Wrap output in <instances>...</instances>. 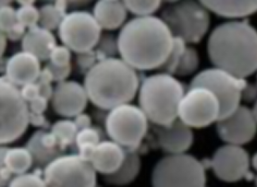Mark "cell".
<instances>
[{
    "mask_svg": "<svg viewBox=\"0 0 257 187\" xmlns=\"http://www.w3.org/2000/svg\"><path fill=\"white\" fill-rule=\"evenodd\" d=\"M117 42L119 58L135 70H158L170 53L173 35L161 18L140 16L125 23Z\"/></svg>",
    "mask_w": 257,
    "mask_h": 187,
    "instance_id": "1",
    "label": "cell"
},
{
    "mask_svg": "<svg viewBox=\"0 0 257 187\" xmlns=\"http://www.w3.org/2000/svg\"><path fill=\"white\" fill-rule=\"evenodd\" d=\"M206 49L214 67L234 76L246 79L256 71V31L248 21L218 24L209 35Z\"/></svg>",
    "mask_w": 257,
    "mask_h": 187,
    "instance_id": "2",
    "label": "cell"
},
{
    "mask_svg": "<svg viewBox=\"0 0 257 187\" xmlns=\"http://www.w3.org/2000/svg\"><path fill=\"white\" fill-rule=\"evenodd\" d=\"M140 82L139 72L116 57L98 60L84 74L82 84L89 102L108 111L135 100Z\"/></svg>",
    "mask_w": 257,
    "mask_h": 187,
    "instance_id": "3",
    "label": "cell"
},
{
    "mask_svg": "<svg viewBox=\"0 0 257 187\" xmlns=\"http://www.w3.org/2000/svg\"><path fill=\"white\" fill-rule=\"evenodd\" d=\"M185 93L184 84L174 75L159 71L141 80L138 106L149 123L170 125L178 119V109Z\"/></svg>",
    "mask_w": 257,
    "mask_h": 187,
    "instance_id": "4",
    "label": "cell"
},
{
    "mask_svg": "<svg viewBox=\"0 0 257 187\" xmlns=\"http://www.w3.org/2000/svg\"><path fill=\"white\" fill-rule=\"evenodd\" d=\"M161 19L174 37L199 44L210 28V13L198 0H180L166 7Z\"/></svg>",
    "mask_w": 257,
    "mask_h": 187,
    "instance_id": "5",
    "label": "cell"
},
{
    "mask_svg": "<svg viewBox=\"0 0 257 187\" xmlns=\"http://www.w3.org/2000/svg\"><path fill=\"white\" fill-rule=\"evenodd\" d=\"M152 187H205V165L188 153L169 154L154 166Z\"/></svg>",
    "mask_w": 257,
    "mask_h": 187,
    "instance_id": "6",
    "label": "cell"
},
{
    "mask_svg": "<svg viewBox=\"0 0 257 187\" xmlns=\"http://www.w3.org/2000/svg\"><path fill=\"white\" fill-rule=\"evenodd\" d=\"M149 121L139 106L126 103L107 111L105 134L126 150H137L146 138Z\"/></svg>",
    "mask_w": 257,
    "mask_h": 187,
    "instance_id": "7",
    "label": "cell"
},
{
    "mask_svg": "<svg viewBox=\"0 0 257 187\" xmlns=\"http://www.w3.org/2000/svg\"><path fill=\"white\" fill-rule=\"evenodd\" d=\"M29 127L28 104L20 89L0 76V146H8L24 136Z\"/></svg>",
    "mask_w": 257,
    "mask_h": 187,
    "instance_id": "8",
    "label": "cell"
},
{
    "mask_svg": "<svg viewBox=\"0 0 257 187\" xmlns=\"http://www.w3.org/2000/svg\"><path fill=\"white\" fill-rule=\"evenodd\" d=\"M47 187H96L97 173L76 153L62 154L42 170Z\"/></svg>",
    "mask_w": 257,
    "mask_h": 187,
    "instance_id": "9",
    "label": "cell"
},
{
    "mask_svg": "<svg viewBox=\"0 0 257 187\" xmlns=\"http://www.w3.org/2000/svg\"><path fill=\"white\" fill-rule=\"evenodd\" d=\"M246 82V79L234 76L226 70L212 67L199 71L192 79L190 86H203L209 89L219 102V119H222L240 105L241 91Z\"/></svg>",
    "mask_w": 257,
    "mask_h": 187,
    "instance_id": "10",
    "label": "cell"
},
{
    "mask_svg": "<svg viewBox=\"0 0 257 187\" xmlns=\"http://www.w3.org/2000/svg\"><path fill=\"white\" fill-rule=\"evenodd\" d=\"M102 28L94 15L85 11L67 13L58 28L59 40L71 52L82 53L93 50L100 36Z\"/></svg>",
    "mask_w": 257,
    "mask_h": 187,
    "instance_id": "11",
    "label": "cell"
},
{
    "mask_svg": "<svg viewBox=\"0 0 257 187\" xmlns=\"http://www.w3.org/2000/svg\"><path fill=\"white\" fill-rule=\"evenodd\" d=\"M220 105L216 96L203 86H190L181 98L178 119L191 128L202 129L216 123Z\"/></svg>",
    "mask_w": 257,
    "mask_h": 187,
    "instance_id": "12",
    "label": "cell"
},
{
    "mask_svg": "<svg viewBox=\"0 0 257 187\" xmlns=\"http://www.w3.org/2000/svg\"><path fill=\"white\" fill-rule=\"evenodd\" d=\"M251 162V157L243 146L225 144L215 151L209 165L218 180L231 183L248 176Z\"/></svg>",
    "mask_w": 257,
    "mask_h": 187,
    "instance_id": "13",
    "label": "cell"
},
{
    "mask_svg": "<svg viewBox=\"0 0 257 187\" xmlns=\"http://www.w3.org/2000/svg\"><path fill=\"white\" fill-rule=\"evenodd\" d=\"M216 123L218 137L229 145L244 146L256 134L255 111L247 106H239L232 113L219 119Z\"/></svg>",
    "mask_w": 257,
    "mask_h": 187,
    "instance_id": "14",
    "label": "cell"
},
{
    "mask_svg": "<svg viewBox=\"0 0 257 187\" xmlns=\"http://www.w3.org/2000/svg\"><path fill=\"white\" fill-rule=\"evenodd\" d=\"M49 101L53 111L60 117L67 119H73L84 112L89 103L83 84L73 80L57 82Z\"/></svg>",
    "mask_w": 257,
    "mask_h": 187,
    "instance_id": "15",
    "label": "cell"
},
{
    "mask_svg": "<svg viewBox=\"0 0 257 187\" xmlns=\"http://www.w3.org/2000/svg\"><path fill=\"white\" fill-rule=\"evenodd\" d=\"M154 133L158 146L167 155L187 153L194 141L193 129L179 119L170 125H154Z\"/></svg>",
    "mask_w": 257,
    "mask_h": 187,
    "instance_id": "16",
    "label": "cell"
},
{
    "mask_svg": "<svg viewBox=\"0 0 257 187\" xmlns=\"http://www.w3.org/2000/svg\"><path fill=\"white\" fill-rule=\"evenodd\" d=\"M41 70V61L34 55L22 50L7 60L4 76L14 85L21 87L36 82Z\"/></svg>",
    "mask_w": 257,
    "mask_h": 187,
    "instance_id": "17",
    "label": "cell"
},
{
    "mask_svg": "<svg viewBox=\"0 0 257 187\" xmlns=\"http://www.w3.org/2000/svg\"><path fill=\"white\" fill-rule=\"evenodd\" d=\"M125 149L110 139H103L94 146L88 157V161L96 173L108 175L115 172L122 164Z\"/></svg>",
    "mask_w": 257,
    "mask_h": 187,
    "instance_id": "18",
    "label": "cell"
},
{
    "mask_svg": "<svg viewBox=\"0 0 257 187\" xmlns=\"http://www.w3.org/2000/svg\"><path fill=\"white\" fill-rule=\"evenodd\" d=\"M56 46L55 35L39 25L27 29L22 39V49L35 56L41 62L48 60L49 54Z\"/></svg>",
    "mask_w": 257,
    "mask_h": 187,
    "instance_id": "19",
    "label": "cell"
},
{
    "mask_svg": "<svg viewBox=\"0 0 257 187\" xmlns=\"http://www.w3.org/2000/svg\"><path fill=\"white\" fill-rule=\"evenodd\" d=\"M92 14L102 30L115 31L126 23L128 11L121 0H98Z\"/></svg>",
    "mask_w": 257,
    "mask_h": 187,
    "instance_id": "20",
    "label": "cell"
},
{
    "mask_svg": "<svg viewBox=\"0 0 257 187\" xmlns=\"http://www.w3.org/2000/svg\"><path fill=\"white\" fill-rule=\"evenodd\" d=\"M208 12L219 17L238 20L256 12L257 0H198Z\"/></svg>",
    "mask_w": 257,
    "mask_h": 187,
    "instance_id": "21",
    "label": "cell"
},
{
    "mask_svg": "<svg viewBox=\"0 0 257 187\" xmlns=\"http://www.w3.org/2000/svg\"><path fill=\"white\" fill-rule=\"evenodd\" d=\"M142 170V159L137 150H126L120 167L115 172L102 176L105 183L113 186H126L136 180Z\"/></svg>",
    "mask_w": 257,
    "mask_h": 187,
    "instance_id": "22",
    "label": "cell"
},
{
    "mask_svg": "<svg viewBox=\"0 0 257 187\" xmlns=\"http://www.w3.org/2000/svg\"><path fill=\"white\" fill-rule=\"evenodd\" d=\"M4 162L12 176L28 172L34 166L33 157L26 146H8Z\"/></svg>",
    "mask_w": 257,
    "mask_h": 187,
    "instance_id": "23",
    "label": "cell"
},
{
    "mask_svg": "<svg viewBox=\"0 0 257 187\" xmlns=\"http://www.w3.org/2000/svg\"><path fill=\"white\" fill-rule=\"evenodd\" d=\"M25 146L27 147V149L29 150L33 157L34 165L40 169H44L47 164L52 161L53 159L64 154V152L60 151L59 149H50L44 146L40 141L39 130L30 136Z\"/></svg>",
    "mask_w": 257,
    "mask_h": 187,
    "instance_id": "24",
    "label": "cell"
},
{
    "mask_svg": "<svg viewBox=\"0 0 257 187\" xmlns=\"http://www.w3.org/2000/svg\"><path fill=\"white\" fill-rule=\"evenodd\" d=\"M102 139L99 130L93 126L78 130L73 146H75L76 153L85 159H88L91 151Z\"/></svg>",
    "mask_w": 257,
    "mask_h": 187,
    "instance_id": "25",
    "label": "cell"
},
{
    "mask_svg": "<svg viewBox=\"0 0 257 187\" xmlns=\"http://www.w3.org/2000/svg\"><path fill=\"white\" fill-rule=\"evenodd\" d=\"M50 132L56 136L60 149L65 152L68 147L73 146L78 129L72 119L64 118L53 123Z\"/></svg>",
    "mask_w": 257,
    "mask_h": 187,
    "instance_id": "26",
    "label": "cell"
},
{
    "mask_svg": "<svg viewBox=\"0 0 257 187\" xmlns=\"http://www.w3.org/2000/svg\"><path fill=\"white\" fill-rule=\"evenodd\" d=\"M200 56L195 47L186 46L181 55L180 62L174 71L175 77H186L193 74L198 70Z\"/></svg>",
    "mask_w": 257,
    "mask_h": 187,
    "instance_id": "27",
    "label": "cell"
},
{
    "mask_svg": "<svg viewBox=\"0 0 257 187\" xmlns=\"http://www.w3.org/2000/svg\"><path fill=\"white\" fill-rule=\"evenodd\" d=\"M128 12L135 15L149 16L158 12L162 5V0H121Z\"/></svg>",
    "mask_w": 257,
    "mask_h": 187,
    "instance_id": "28",
    "label": "cell"
},
{
    "mask_svg": "<svg viewBox=\"0 0 257 187\" xmlns=\"http://www.w3.org/2000/svg\"><path fill=\"white\" fill-rule=\"evenodd\" d=\"M38 10H39L38 25L51 32L54 30H58L64 15H62L57 10V8L54 6V4L52 3L45 4Z\"/></svg>",
    "mask_w": 257,
    "mask_h": 187,
    "instance_id": "29",
    "label": "cell"
},
{
    "mask_svg": "<svg viewBox=\"0 0 257 187\" xmlns=\"http://www.w3.org/2000/svg\"><path fill=\"white\" fill-rule=\"evenodd\" d=\"M186 46H187V44L182 39L173 36V43H172V47H171L170 53H169L166 60L164 61L163 64L158 69V70L173 75L176 68L180 62L181 55L184 51V48L186 47Z\"/></svg>",
    "mask_w": 257,
    "mask_h": 187,
    "instance_id": "30",
    "label": "cell"
},
{
    "mask_svg": "<svg viewBox=\"0 0 257 187\" xmlns=\"http://www.w3.org/2000/svg\"><path fill=\"white\" fill-rule=\"evenodd\" d=\"M99 60L108 58H116L117 51V37L113 34H103L94 48Z\"/></svg>",
    "mask_w": 257,
    "mask_h": 187,
    "instance_id": "31",
    "label": "cell"
},
{
    "mask_svg": "<svg viewBox=\"0 0 257 187\" xmlns=\"http://www.w3.org/2000/svg\"><path fill=\"white\" fill-rule=\"evenodd\" d=\"M7 187H47L44 177L37 172H25L12 176Z\"/></svg>",
    "mask_w": 257,
    "mask_h": 187,
    "instance_id": "32",
    "label": "cell"
},
{
    "mask_svg": "<svg viewBox=\"0 0 257 187\" xmlns=\"http://www.w3.org/2000/svg\"><path fill=\"white\" fill-rule=\"evenodd\" d=\"M16 17L19 24L24 25L26 29H29L38 25L39 10L35 5L20 6L16 10Z\"/></svg>",
    "mask_w": 257,
    "mask_h": 187,
    "instance_id": "33",
    "label": "cell"
},
{
    "mask_svg": "<svg viewBox=\"0 0 257 187\" xmlns=\"http://www.w3.org/2000/svg\"><path fill=\"white\" fill-rule=\"evenodd\" d=\"M72 52L64 45H57L49 54L48 63L55 66H66L71 64Z\"/></svg>",
    "mask_w": 257,
    "mask_h": 187,
    "instance_id": "34",
    "label": "cell"
},
{
    "mask_svg": "<svg viewBox=\"0 0 257 187\" xmlns=\"http://www.w3.org/2000/svg\"><path fill=\"white\" fill-rule=\"evenodd\" d=\"M98 60L97 55L93 49L86 52L78 53L75 59V65L81 73L85 74Z\"/></svg>",
    "mask_w": 257,
    "mask_h": 187,
    "instance_id": "35",
    "label": "cell"
},
{
    "mask_svg": "<svg viewBox=\"0 0 257 187\" xmlns=\"http://www.w3.org/2000/svg\"><path fill=\"white\" fill-rule=\"evenodd\" d=\"M16 23H17L16 10L11 5L1 7L0 8V31L5 34Z\"/></svg>",
    "mask_w": 257,
    "mask_h": 187,
    "instance_id": "36",
    "label": "cell"
},
{
    "mask_svg": "<svg viewBox=\"0 0 257 187\" xmlns=\"http://www.w3.org/2000/svg\"><path fill=\"white\" fill-rule=\"evenodd\" d=\"M47 68L51 72L53 82H63L65 80H68L72 71L71 64L66 65V66H55V65L47 63Z\"/></svg>",
    "mask_w": 257,
    "mask_h": 187,
    "instance_id": "37",
    "label": "cell"
},
{
    "mask_svg": "<svg viewBox=\"0 0 257 187\" xmlns=\"http://www.w3.org/2000/svg\"><path fill=\"white\" fill-rule=\"evenodd\" d=\"M19 89H20V93H21L22 98L24 99L26 103H29L30 101L35 100L37 97L40 96L39 86L36 82L26 83L23 86L19 87Z\"/></svg>",
    "mask_w": 257,
    "mask_h": 187,
    "instance_id": "38",
    "label": "cell"
},
{
    "mask_svg": "<svg viewBox=\"0 0 257 187\" xmlns=\"http://www.w3.org/2000/svg\"><path fill=\"white\" fill-rule=\"evenodd\" d=\"M8 146H0V187H7L12 178V173L7 169L4 162V155Z\"/></svg>",
    "mask_w": 257,
    "mask_h": 187,
    "instance_id": "39",
    "label": "cell"
},
{
    "mask_svg": "<svg viewBox=\"0 0 257 187\" xmlns=\"http://www.w3.org/2000/svg\"><path fill=\"white\" fill-rule=\"evenodd\" d=\"M28 104V109L31 113H35V114H44L47 111L48 105H49V100L43 98L41 96L37 97L32 101H30Z\"/></svg>",
    "mask_w": 257,
    "mask_h": 187,
    "instance_id": "40",
    "label": "cell"
},
{
    "mask_svg": "<svg viewBox=\"0 0 257 187\" xmlns=\"http://www.w3.org/2000/svg\"><path fill=\"white\" fill-rule=\"evenodd\" d=\"M26 31L27 29L24 27V25L19 24L17 22L11 29L5 33L7 40L11 42L22 41Z\"/></svg>",
    "mask_w": 257,
    "mask_h": 187,
    "instance_id": "41",
    "label": "cell"
},
{
    "mask_svg": "<svg viewBox=\"0 0 257 187\" xmlns=\"http://www.w3.org/2000/svg\"><path fill=\"white\" fill-rule=\"evenodd\" d=\"M256 100V84L254 82H246L241 91V101L252 103Z\"/></svg>",
    "mask_w": 257,
    "mask_h": 187,
    "instance_id": "42",
    "label": "cell"
},
{
    "mask_svg": "<svg viewBox=\"0 0 257 187\" xmlns=\"http://www.w3.org/2000/svg\"><path fill=\"white\" fill-rule=\"evenodd\" d=\"M72 121L78 130L92 126V118L89 114L84 113V112L78 114L77 116L72 119Z\"/></svg>",
    "mask_w": 257,
    "mask_h": 187,
    "instance_id": "43",
    "label": "cell"
},
{
    "mask_svg": "<svg viewBox=\"0 0 257 187\" xmlns=\"http://www.w3.org/2000/svg\"><path fill=\"white\" fill-rule=\"evenodd\" d=\"M29 125H33L35 127L44 130L49 126L47 118L45 117L44 114H35L31 112H29Z\"/></svg>",
    "mask_w": 257,
    "mask_h": 187,
    "instance_id": "44",
    "label": "cell"
},
{
    "mask_svg": "<svg viewBox=\"0 0 257 187\" xmlns=\"http://www.w3.org/2000/svg\"><path fill=\"white\" fill-rule=\"evenodd\" d=\"M54 1V6L57 8V10L59 11L62 15L67 14V10L69 8V1L68 0H53Z\"/></svg>",
    "mask_w": 257,
    "mask_h": 187,
    "instance_id": "45",
    "label": "cell"
},
{
    "mask_svg": "<svg viewBox=\"0 0 257 187\" xmlns=\"http://www.w3.org/2000/svg\"><path fill=\"white\" fill-rule=\"evenodd\" d=\"M7 46H8V40H7L6 35L0 31V59H2V57L6 52Z\"/></svg>",
    "mask_w": 257,
    "mask_h": 187,
    "instance_id": "46",
    "label": "cell"
},
{
    "mask_svg": "<svg viewBox=\"0 0 257 187\" xmlns=\"http://www.w3.org/2000/svg\"><path fill=\"white\" fill-rule=\"evenodd\" d=\"M53 1V0H51ZM69 1V4L72 5L74 7L83 6L85 4L90 3L92 0H68Z\"/></svg>",
    "mask_w": 257,
    "mask_h": 187,
    "instance_id": "47",
    "label": "cell"
},
{
    "mask_svg": "<svg viewBox=\"0 0 257 187\" xmlns=\"http://www.w3.org/2000/svg\"><path fill=\"white\" fill-rule=\"evenodd\" d=\"M16 2L21 6H28V5H34L36 0H16Z\"/></svg>",
    "mask_w": 257,
    "mask_h": 187,
    "instance_id": "48",
    "label": "cell"
},
{
    "mask_svg": "<svg viewBox=\"0 0 257 187\" xmlns=\"http://www.w3.org/2000/svg\"><path fill=\"white\" fill-rule=\"evenodd\" d=\"M13 0H0V8L6 5H10Z\"/></svg>",
    "mask_w": 257,
    "mask_h": 187,
    "instance_id": "49",
    "label": "cell"
},
{
    "mask_svg": "<svg viewBox=\"0 0 257 187\" xmlns=\"http://www.w3.org/2000/svg\"><path fill=\"white\" fill-rule=\"evenodd\" d=\"M163 2L165 3H169V4H172V3H175V2H178V1H180V0H162Z\"/></svg>",
    "mask_w": 257,
    "mask_h": 187,
    "instance_id": "50",
    "label": "cell"
},
{
    "mask_svg": "<svg viewBox=\"0 0 257 187\" xmlns=\"http://www.w3.org/2000/svg\"><path fill=\"white\" fill-rule=\"evenodd\" d=\"M96 187H102V186H99V185H98V184H97V185H96Z\"/></svg>",
    "mask_w": 257,
    "mask_h": 187,
    "instance_id": "51",
    "label": "cell"
}]
</instances>
